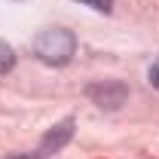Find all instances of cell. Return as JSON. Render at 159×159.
I'll list each match as a JSON object with an SVG mask.
<instances>
[{"instance_id": "cell-2", "label": "cell", "mask_w": 159, "mask_h": 159, "mask_svg": "<svg viewBox=\"0 0 159 159\" xmlns=\"http://www.w3.org/2000/svg\"><path fill=\"white\" fill-rule=\"evenodd\" d=\"M70 138H74V116H67V119H61L58 125H52V129L43 135V141H40V147L34 153H28V156H12V159H49L52 153H58Z\"/></svg>"}, {"instance_id": "cell-5", "label": "cell", "mask_w": 159, "mask_h": 159, "mask_svg": "<svg viewBox=\"0 0 159 159\" xmlns=\"http://www.w3.org/2000/svg\"><path fill=\"white\" fill-rule=\"evenodd\" d=\"M83 6H92L95 12H110L113 9V0H80Z\"/></svg>"}, {"instance_id": "cell-3", "label": "cell", "mask_w": 159, "mask_h": 159, "mask_svg": "<svg viewBox=\"0 0 159 159\" xmlns=\"http://www.w3.org/2000/svg\"><path fill=\"white\" fill-rule=\"evenodd\" d=\"M86 95L95 101L98 107H107V110H116L122 107V101L129 98V89L125 83H116V80H104V83H95L86 89Z\"/></svg>"}, {"instance_id": "cell-6", "label": "cell", "mask_w": 159, "mask_h": 159, "mask_svg": "<svg viewBox=\"0 0 159 159\" xmlns=\"http://www.w3.org/2000/svg\"><path fill=\"white\" fill-rule=\"evenodd\" d=\"M147 77H150V86H156V89H159V61L150 67V74H147Z\"/></svg>"}, {"instance_id": "cell-1", "label": "cell", "mask_w": 159, "mask_h": 159, "mask_svg": "<svg viewBox=\"0 0 159 159\" xmlns=\"http://www.w3.org/2000/svg\"><path fill=\"white\" fill-rule=\"evenodd\" d=\"M74 52H77V37L67 28H46L34 37V55L43 64L61 67L74 58Z\"/></svg>"}, {"instance_id": "cell-4", "label": "cell", "mask_w": 159, "mask_h": 159, "mask_svg": "<svg viewBox=\"0 0 159 159\" xmlns=\"http://www.w3.org/2000/svg\"><path fill=\"white\" fill-rule=\"evenodd\" d=\"M12 64H16V52H12V46L0 40V74L12 70Z\"/></svg>"}]
</instances>
